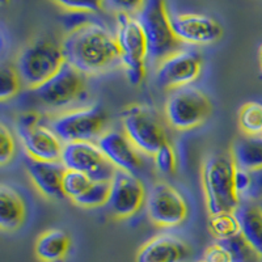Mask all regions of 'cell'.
<instances>
[{
	"label": "cell",
	"instance_id": "obj_1",
	"mask_svg": "<svg viewBox=\"0 0 262 262\" xmlns=\"http://www.w3.org/2000/svg\"><path fill=\"white\" fill-rule=\"evenodd\" d=\"M60 43L66 62L84 75L101 74L121 63L116 34L101 21L66 33Z\"/></svg>",
	"mask_w": 262,
	"mask_h": 262
},
{
	"label": "cell",
	"instance_id": "obj_2",
	"mask_svg": "<svg viewBox=\"0 0 262 262\" xmlns=\"http://www.w3.org/2000/svg\"><path fill=\"white\" fill-rule=\"evenodd\" d=\"M235 172L231 154L216 152L203 160L201 179L210 215L235 212L242 203L235 188Z\"/></svg>",
	"mask_w": 262,
	"mask_h": 262
},
{
	"label": "cell",
	"instance_id": "obj_3",
	"mask_svg": "<svg viewBox=\"0 0 262 262\" xmlns=\"http://www.w3.org/2000/svg\"><path fill=\"white\" fill-rule=\"evenodd\" d=\"M64 62L62 43L41 37L20 51L15 67L23 84L34 90L50 79Z\"/></svg>",
	"mask_w": 262,
	"mask_h": 262
},
{
	"label": "cell",
	"instance_id": "obj_4",
	"mask_svg": "<svg viewBox=\"0 0 262 262\" xmlns=\"http://www.w3.org/2000/svg\"><path fill=\"white\" fill-rule=\"evenodd\" d=\"M116 39L128 83L131 85H139L147 74L148 48L143 27L138 17L125 13L117 15Z\"/></svg>",
	"mask_w": 262,
	"mask_h": 262
},
{
	"label": "cell",
	"instance_id": "obj_5",
	"mask_svg": "<svg viewBox=\"0 0 262 262\" xmlns=\"http://www.w3.org/2000/svg\"><path fill=\"white\" fill-rule=\"evenodd\" d=\"M137 17L146 34L148 59L151 62L160 63L173 53L181 50V42L173 32L170 15L164 0H147Z\"/></svg>",
	"mask_w": 262,
	"mask_h": 262
},
{
	"label": "cell",
	"instance_id": "obj_6",
	"mask_svg": "<svg viewBox=\"0 0 262 262\" xmlns=\"http://www.w3.org/2000/svg\"><path fill=\"white\" fill-rule=\"evenodd\" d=\"M106 112L100 105L79 107L51 119L50 127L64 144L98 140L105 133Z\"/></svg>",
	"mask_w": 262,
	"mask_h": 262
},
{
	"label": "cell",
	"instance_id": "obj_7",
	"mask_svg": "<svg viewBox=\"0 0 262 262\" xmlns=\"http://www.w3.org/2000/svg\"><path fill=\"white\" fill-rule=\"evenodd\" d=\"M212 105L205 92L195 86H182L170 93L165 117L173 128L188 131L202 125L211 114Z\"/></svg>",
	"mask_w": 262,
	"mask_h": 262
},
{
	"label": "cell",
	"instance_id": "obj_8",
	"mask_svg": "<svg viewBox=\"0 0 262 262\" xmlns=\"http://www.w3.org/2000/svg\"><path fill=\"white\" fill-rule=\"evenodd\" d=\"M85 75L64 62L50 79L32 90L34 97L51 109H63L71 106L80 100L85 92Z\"/></svg>",
	"mask_w": 262,
	"mask_h": 262
},
{
	"label": "cell",
	"instance_id": "obj_9",
	"mask_svg": "<svg viewBox=\"0 0 262 262\" xmlns=\"http://www.w3.org/2000/svg\"><path fill=\"white\" fill-rule=\"evenodd\" d=\"M122 128L131 143L144 155L154 156L168 143L167 133L159 119L142 105H133L123 112Z\"/></svg>",
	"mask_w": 262,
	"mask_h": 262
},
{
	"label": "cell",
	"instance_id": "obj_10",
	"mask_svg": "<svg viewBox=\"0 0 262 262\" xmlns=\"http://www.w3.org/2000/svg\"><path fill=\"white\" fill-rule=\"evenodd\" d=\"M146 207L152 223L163 228L181 226L189 216L186 200L174 186L167 182H158L149 189Z\"/></svg>",
	"mask_w": 262,
	"mask_h": 262
},
{
	"label": "cell",
	"instance_id": "obj_11",
	"mask_svg": "<svg viewBox=\"0 0 262 262\" xmlns=\"http://www.w3.org/2000/svg\"><path fill=\"white\" fill-rule=\"evenodd\" d=\"M60 163L66 169L85 173L93 181L113 180L118 169L102 154L97 143L93 142H75L64 144Z\"/></svg>",
	"mask_w": 262,
	"mask_h": 262
},
{
	"label": "cell",
	"instance_id": "obj_12",
	"mask_svg": "<svg viewBox=\"0 0 262 262\" xmlns=\"http://www.w3.org/2000/svg\"><path fill=\"white\" fill-rule=\"evenodd\" d=\"M202 58L190 50H179L161 60L155 75L156 85L161 90H179L190 85L200 78Z\"/></svg>",
	"mask_w": 262,
	"mask_h": 262
},
{
	"label": "cell",
	"instance_id": "obj_13",
	"mask_svg": "<svg viewBox=\"0 0 262 262\" xmlns=\"http://www.w3.org/2000/svg\"><path fill=\"white\" fill-rule=\"evenodd\" d=\"M147 191L143 182L135 174L117 170L111 181L107 209L117 219H127L146 203Z\"/></svg>",
	"mask_w": 262,
	"mask_h": 262
},
{
	"label": "cell",
	"instance_id": "obj_14",
	"mask_svg": "<svg viewBox=\"0 0 262 262\" xmlns=\"http://www.w3.org/2000/svg\"><path fill=\"white\" fill-rule=\"evenodd\" d=\"M170 25L181 43L206 46L221 39L223 28L216 20L201 13H180L170 16Z\"/></svg>",
	"mask_w": 262,
	"mask_h": 262
},
{
	"label": "cell",
	"instance_id": "obj_15",
	"mask_svg": "<svg viewBox=\"0 0 262 262\" xmlns=\"http://www.w3.org/2000/svg\"><path fill=\"white\" fill-rule=\"evenodd\" d=\"M97 146L106 159L118 170L137 174L142 168V158L137 147L131 143L125 133L117 130L105 131L98 138Z\"/></svg>",
	"mask_w": 262,
	"mask_h": 262
},
{
	"label": "cell",
	"instance_id": "obj_16",
	"mask_svg": "<svg viewBox=\"0 0 262 262\" xmlns=\"http://www.w3.org/2000/svg\"><path fill=\"white\" fill-rule=\"evenodd\" d=\"M17 134L29 158L42 161L62 160L64 143L50 126L38 123L34 127L17 130Z\"/></svg>",
	"mask_w": 262,
	"mask_h": 262
},
{
	"label": "cell",
	"instance_id": "obj_17",
	"mask_svg": "<svg viewBox=\"0 0 262 262\" xmlns=\"http://www.w3.org/2000/svg\"><path fill=\"white\" fill-rule=\"evenodd\" d=\"M190 256V247L182 238L159 235L140 247L135 262H186Z\"/></svg>",
	"mask_w": 262,
	"mask_h": 262
},
{
	"label": "cell",
	"instance_id": "obj_18",
	"mask_svg": "<svg viewBox=\"0 0 262 262\" xmlns=\"http://www.w3.org/2000/svg\"><path fill=\"white\" fill-rule=\"evenodd\" d=\"M25 167L33 185L39 193L50 200L64 198L62 184L66 168L60 161H42L28 158Z\"/></svg>",
	"mask_w": 262,
	"mask_h": 262
},
{
	"label": "cell",
	"instance_id": "obj_19",
	"mask_svg": "<svg viewBox=\"0 0 262 262\" xmlns=\"http://www.w3.org/2000/svg\"><path fill=\"white\" fill-rule=\"evenodd\" d=\"M27 217V207L17 190L6 184L0 185V228L4 232H15Z\"/></svg>",
	"mask_w": 262,
	"mask_h": 262
},
{
	"label": "cell",
	"instance_id": "obj_20",
	"mask_svg": "<svg viewBox=\"0 0 262 262\" xmlns=\"http://www.w3.org/2000/svg\"><path fill=\"white\" fill-rule=\"evenodd\" d=\"M240 233L248 244L262 257V207L258 202L242 201L235 211Z\"/></svg>",
	"mask_w": 262,
	"mask_h": 262
},
{
	"label": "cell",
	"instance_id": "obj_21",
	"mask_svg": "<svg viewBox=\"0 0 262 262\" xmlns=\"http://www.w3.org/2000/svg\"><path fill=\"white\" fill-rule=\"evenodd\" d=\"M71 248V237L62 229H49L36 242V256L42 262L62 261Z\"/></svg>",
	"mask_w": 262,
	"mask_h": 262
},
{
	"label": "cell",
	"instance_id": "obj_22",
	"mask_svg": "<svg viewBox=\"0 0 262 262\" xmlns=\"http://www.w3.org/2000/svg\"><path fill=\"white\" fill-rule=\"evenodd\" d=\"M231 156L236 167L245 170H256L262 167V139L258 137L240 138L233 143Z\"/></svg>",
	"mask_w": 262,
	"mask_h": 262
},
{
	"label": "cell",
	"instance_id": "obj_23",
	"mask_svg": "<svg viewBox=\"0 0 262 262\" xmlns=\"http://www.w3.org/2000/svg\"><path fill=\"white\" fill-rule=\"evenodd\" d=\"M209 229L217 242L240 235V223L235 212H222L210 215Z\"/></svg>",
	"mask_w": 262,
	"mask_h": 262
},
{
	"label": "cell",
	"instance_id": "obj_24",
	"mask_svg": "<svg viewBox=\"0 0 262 262\" xmlns=\"http://www.w3.org/2000/svg\"><path fill=\"white\" fill-rule=\"evenodd\" d=\"M238 125L248 137L262 135V104L256 101L247 102L238 113Z\"/></svg>",
	"mask_w": 262,
	"mask_h": 262
},
{
	"label": "cell",
	"instance_id": "obj_25",
	"mask_svg": "<svg viewBox=\"0 0 262 262\" xmlns=\"http://www.w3.org/2000/svg\"><path fill=\"white\" fill-rule=\"evenodd\" d=\"M109 194H111V182L93 181L90 188L74 202L84 209H95V207L106 205Z\"/></svg>",
	"mask_w": 262,
	"mask_h": 262
},
{
	"label": "cell",
	"instance_id": "obj_26",
	"mask_svg": "<svg viewBox=\"0 0 262 262\" xmlns=\"http://www.w3.org/2000/svg\"><path fill=\"white\" fill-rule=\"evenodd\" d=\"M219 243L228 250L232 262H259V258H262L256 250L248 244L242 233Z\"/></svg>",
	"mask_w": 262,
	"mask_h": 262
},
{
	"label": "cell",
	"instance_id": "obj_27",
	"mask_svg": "<svg viewBox=\"0 0 262 262\" xmlns=\"http://www.w3.org/2000/svg\"><path fill=\"white\" fill-rule=\"evenodd\" d=\"M93 180L85 173L78 172V170L66 169L63 176V193L67 198L74 202L76 198L81 195L86 189L92 185Z\"/></svg>",
	"mask_w": 262,
	"mask_h": 262
},
{
	"label": "cell",
	"instance_id": "obj_28",
	"mask_svg": "<svg viewBox=\"0 0 262 262\" xmlns=\"http://www.w3.org/2000/svg\"><path fill=\"white\" fill-rule=\"evenodd\" d=\"M20 75L15 66L3 64L0 69V100L7 101L15 97L21 90Z\"/></svg>",
	"mask_w": 262,
	"mask_h": 262
},
{
	"label": "cell",
	"instance_id": "obj_29",
	"mask_svg": "<svg viewBox=\"0 0 262 262\" xmlns=\"http://www.w3.org/2000/svg\"><path fill=\"white\" fill-rule=\"evenodd\" d=\"M154 160H155V167L163 174H174L177 170V155L176 151L172 146L168 143L164 144L155 155H154Z\"/></svg>",
	"mask_w": 262,
	"mask_h": 262
},
{
	"label": "cell",
	"instance_id": "obj_30",
	"mask_svg": "<svg viewBox=\"0 0 262 262\" xmlns=\"http://www.w3.org/2000/svg\"><path fill=\"white\" fill-rule=\"evenodd\" d=\"M66 11L97 13L105 7V0H53Z\"/></svg>",
	"mask_w": 262,
	"mask_h": 262
},
{
	"label": "cell",
	"instance_id": "obj_31",
	"mask_svg": "<svg viewBox=\"0 0 262 262\" xmlns=\"http://www.w3.org/2000/svg\"><path fill=\"white\" fill-rule=\"evenodd\" d=\"M93 21H96L95 13L78 12V11H66V13H63L60 17V23H62V27L66 33L79 29Z\"/></svg>",
	"mask_w": 262,
	"mask_h": 262
},
{
	"label": "cell",
	"instance_id": "obj_32",
	"mask_svg": "<svg viewBox=\"0 0 262 262\" xmlns=\"http://www.w3.org/2000/svg\"><path fill=\"white\" fill-rule=\"evenodd\" d=\"M16 152L13 135L6 125H0V164L6 165L12 160Z\"/></svg>",
	"mask_w": 262,
	"mask_h": 262
},
{
	"label": "cell",
	"instance_id": "obj_33",
	"mask_svg": "<svg viewBox=\"0 0 262 262\" xmlns=\"http://www.w3.org/2000/svg\"><path fill=\"white\" fill-rule=\"evenodd\" d=\"M147 0H105V6L113 9L117 15L125 13V15L134 16L142 11L146 6Z\"/></svg>",
	"mask_w": 262,
	"mask_h": 262
},
{
	"label": "cell",
	"instance_id": "obj_34",
	"mask_svg": "<svg viewBox=\"0 0 262 262\" xmlns=\"http://www.w3.org/2000/svg\"><path fill=\"white\" fill-rule=\"evenodd\" d=\"M250 188L243 201H250V202H261L262 201V167L250 172Z\"/></svg>",
	"mask_w": 262,
	"mask_h": 262
},
{
	"label": "cell",
	"instance_id": "obj_35",
	"mask_svg": "<svg viewBox=\"0 0 262 262\" xmlns=\"http://www.w3.org/2000/svg\"><path fill=\"white\" fill-rule=\"evenodd\" d=\"M203 261L205 262H232L231 259V254L228 250L226 249L224 245L217 242L216 244L210 245L206 249L205 254H203Z\"/></svg>",
	"mask_w": 262,
	"mask_h": 262
},
{
	"label": "cell",
	"instance_id": "obj_36",
	"mask_svg": "<svg viewBox=\"0 0 262 262\" xmlns=\"http://www.w3.org/2000/svg\"><path fill=\"white\" fill-rule=\"evenodd\" d=\"M250 182H252V179H250V172L249 170L242 169V168L236 167L235 172V188L236 191H237L240 200H244L247 193L249 191L250 188Z\"/></svg>",
	"mask_w": 262,
	"mask_h": 262
},
{
	"label": "cell",
	"instance_id": "obj_37",
	"mask_svg": "<svg viewBox=\"0 0 262 262\" xmlns=\"http://www.w3.org/2000/svg\"><path fill=\"white\" fill-rule=\"evenodd\" d=\"M41 121V116L37 112H25L21 113L16 122V130H23V128H30L37 126Z\"/></svg>",
	"mask_w": 262,
	"mask_h": 262
},
{
	"label": "cell",
	"instance_id": "obj_38",
	"mask_svg": "<svg viewBox=\"0 0 262 262\" xmlns=\"http://www.w3.org/2000/svg\"><path fill=\"white\" fill-rule=\"evenodd\" d=\"M259 66H261V70H262V46H261V50H259Z\"/></svg>",
	"mask_w": 262,
	"mask_h": 262
},
{
	"label": "cell",
	"instance_id": "obj_39",
	"mask_svg": "<svg viewBox=\"0 0 262 262\" xmlns=\"http://www.w3.org/2000/svg\"><path fill=\"white\" fill-rule=\"evenodd\" d=\"M2 3H3V6H6V4L9 3V0H2Z\"/></svg>",
	"mask_w": 262,
	"mask_h": 262
},
{
	"label": "cell",
	"instance_id": "obj_40",
	"mask_svg": "<svg viewBox=\"0 0 262 262\" xmlns=\"http://www.w3.org/2000/svg\"><path fill=\"white\" fill-rule=\"evenodd\" d=\"M259 203V205H261V207H262V201H261V202H258Z\"/></svg>",
	"mask_w": 262,
	"mask_h": 262
},
{
	"label": "cell",
	"instance_id": "obj_41",
	"mask_svg": "<svg viewBox=\"0 0 262 262\" xmlns=\"http://www.w3.org/2000/svg\"><path fill=\"white\" fill-rule=\"evenodd\" d=\"M200 262H205V261H203V259H202V261H200Z\"/></svg>",
	"mask_w": 262,
	"mask_h": 262
},
{
	"label": "cell",
	"instance_id": "obj_42",
	"mask_svg": "<svg viewBox=\"0 0 262 262\" xmlns=\"http://www.w3.org/2000/svg\"><path fill=\"white\" fill-rule=\"evenodd\" d=\"M261 137H262V135H261Z\"/></svg>",
	"mask_w": 262,
	"mask_h": 262
}]
</instances>
